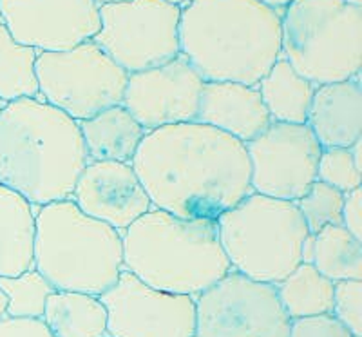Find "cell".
<instances>
[{"label":"cell","mask_w":362,"mask_h":337,"mask_svg":"<svg viewBox=\"0 0 362 337\" xmlns=\"http://www.w3.org/2000/svg\"><path fill=\"white\" fill-rule=\"evenodd\" d=\"M131 165L153 207L177 218L218 219L252 193L243 142L199 122L148 131Z\"/></svg>","instance_id":"obj_1"},{"label":"cell","mask_w":362,"mask_h":337,"mask_svg":"<svg viewBox=\"0 0 362 337\" xmlns=\"http://www.w3.org/2000/svg\"><path fill=\"white\" fill-rule=\"evenodd\" d=\"M87 161L78 122L57 107L18 98L0 111V183L31 205L71 200Z\"/></svg>","instance_id":"obj_2"},{"label":"cell","mask_w":362,"mask_h":337,"mask_svg":"<svg viewBox=\"0 0 362 337\" xmlns=\"http://www.w3.org/2000/svg\"><path fill=\"white\" fill-rule=\"evenodd\" d=\"M180 55L205 82L257 86L281 58V13L259 0H190Z\"/></svg>","instance_id":"obj_3"},{"label":"cell","mask_w":362,"mask_h":337,"mask_svg":"<svg viewBox=\"0 0 362 337\" xmlns=\"http://www.w3.org/2000/svg\"><path fill=\"white\" fill-rule=\"evenodd\" d=\"M124 238V268L161 292L196 297L232 270L218 222L177 218L151 207Z\"/></svg>","instance_id":"obj_4"},{"label":"cell","mask_w":362,"mask_h":337,"mask_svg":"<svg viewBox=\"0 0 362 337\" xmlns=\"http://www.w3.org/2000/svg\"><path fill=\"white\" fill-rule=\"evenodd\" d=\"M33 267L54 290L102 296L124 270V238L73 200L37 207Z\"/></svg>","instance_id":"obj_5"},{"label":"cell","mask_w":362,"mask_h":337,"mask_svg":"<svg viewBox=\"0 0 362 337\" xmlns=\"http://www.w3.org/2000/svg\"><path fill=\"white\" fill-rule=\"evenodd\" d=\"M216 222L230 268L250 280L277 285L305 261L310 232L296 202L250 193Z\"/></svg>","instance_id":"obj_6"},{"label":"cell","mask_w":362,"mask_h":337,"mask_svg":"<svg viewBox=\"0 0 362 337\" xmlns=\"http://www.w3.org/2000/svg\"><path fill=\"white\" fill-rule=\"evenodd\" d=\"M281 58L313 86L361 74L362 6L292 0L281 11Z\"/></svg>","instance_id":"obj_7"},{"label":"cell","mask_w":362,"mask_h":337,"mask_svg":"<svg viewBox=\"0 0 362 337\" xmlns=\"http://www.w3.org/2000/svg\"><path fill=\"white\" fill-rule=\"evenodd\" d=\"M38 100L57 107L76 122L118 105L129 73L93 40L67 51L37 55Z\"/></svg>","instance_id":"obj_8"},{"label":"cell","mask_w":362,"mask_h":337,"mask_svg":"<svg viewBox=\"0 0 362 337\" xmlns=\"http://www.w3.org/2000/svg\"><path fill=\"white\" fill-rule=\"evenodd\" d=\"M181 8L167 0H125L100 6L98 47L124 71L138 73L180 55Z\"/></svg>","instance_id":"obj_9"},{"label":"cell","mask_w":362,"mask_h":337,"mask_svg":"<svg viewBox=\"0 0 362 337\" xmlns=\"http://www.w3.org/2000/svg\"><path fill=\"white\" fill-rule=\"evenodd\" d=\"M194 337H288L290 319L276 285L230 270L194 297Z\"/></svg>","instance_id":"obj_10"},{"label":"cell","mask_w":362,"mask_h":337,"mask_svg":"<svg viewBox=\"0 0 362 337\" xmlns=\"http://www.w3.org/2000/svg\"><path fill=\"white\" fill-rule=\"evenodd\" d=\"M245 147L252 193L297 202L317 180L322 147L306 124L272 122Z\"/></svg>","instance_id":"obj_11"},{"label":"cell","mask_w":362,"mask_h":337,"mask_svg":"<svg viewBox=\"0 0 362 337\" xmlns=\"http://www.w3.org/2000/svg\"><path fill=\"white\" fill-rule=\"evenodd\" d=\"M100 299L107 309L109 337H194L196 333L192 296L161 292L125 268Z\"/></svg>","instance_id":"obj_12"},{"label":"cell","mask_w":362,"mask_h":337,"mask_svg":"<svg viewBox=\"0 0 362 337\" xmlns=\"http://www.w3.org/2000/svg\"><path fill=\"white\" fill-rule=\"evenodd\" d=\"M0 21L15 42L44 51H67L100 31L95 0H0Z\"/></svg>","instance_id":"obj_13"},{"label":"cell","mask_w":362,"mask_h":337,"mask_svg":"<svg viewBox=\"0 0 362 337\" xmlns=\"http://www.w3.org/2000/svg\"><path fill=\"white\" fill-rule=\"evenodd\" d=\"M203 84L198 71L177 55L161 66L129 74L122 105L147 132L196 122Z\"/></svg>","instance_id":"obj_14"},{"label":"cell","mask_w":362,"mask_h":337,"mask_svg":"<svg viewBox=\"0 0 362 337\" xmlns=\"http://www.w3.org/2000/svg\"><path fill=\"white\" fill-rule=\"evenodd\" d=\"M71 200L83 214L115 227L119 234L153 207L134 167L122 161H87Z\"/></svg>","instance_id":"obj_15"},{"label":"cell","mask_w":362,"mask_h":337,"mask_svg":"<svg viewBox=\"0 0 362 337\" xmlns=\"http://www.w3.org/2000/svg\"><path fill=\"white\" fill-rule=\"evenodd\" d=\"M196 122L219 129L247 144L272 124V116L264 107L257 86L205 82Z\"/></svg>","instance_id":"obj_16"},{"label":"cell","mask_w":362,"mask_h":337,"mask_svg":"<svg viewBox=\"0 0 362 337\" xmlns=\"http://www.w3.org/2000/svg\"><path fill=\"white\" fill-rule=\"evenodd\" d=\"M306 125L322 149L351 147L362 135L361 74L348 80L317 86Z\"/></svg>","instance_id":"obj_17"},{"label":"cell","mask_w":362,"mask_h":337,"mask_svg":"<svg viewBox=\"0 0 362 337\" xmlns=\"http://www.w3.org/2000/svg\"><path fill=\"white\" fill-rule=\"evenodd\" d=\"M89 161L131 164L147 131L122 103L78 122Z\"/></svg>","instance_id":"obj_18"},{"label":"cell","mask_w":362,"mask_h":337,"mask_svg":"<svg viewBox=\"0 0 362 337\" xmlns=\"http://www.w3.org/2000/svg\"><path fill=\"white\" fill-rule=\"evenodd\" d=\"M37 205L0 183V278L33 268Z\"/></svg>","instance_id":"obj_19"},{"label":"cell","mask_w":362,"mask_h":337,"mask_svg":"<svg viewBox=\"0 0 362 337\" xmlns=\"http://www.w3.org/2000/svg\"><path fill=\"white\" fill-rule=\"evenodd\" d=\"M42 321L54 337H109L107 309L93 294L54 290Z\"/></svg>","instance_id":"obj_20"},{"label":"cell","mask_w":362,"mask_h":337,"mask_svg":"<svg viewBox=\"0 0 362 337\" xmlns=\"http://www.w3.org/2000/svg\"><path fill=\"white\" fill-rule=\"evenodd\" d=\"M315 87L310 80L300 76L284 58H279L257 84L272 122L286 124H306Z\"/></svg>","instance_id":"obj_21"},{"label":"cell","mask_w":362,"mask_h":337,"mask_svg":"<svg viewBox=\"0 0 362 337\" xmlns=\"http://www.w3.org/2000/svg\"><path fill=\"white\" fill-rule=\"evenodd\" d=\"M305 261L334 283L362 280V241L342 225H326L317 234H310Z\"/></svg>","instance_id":"obj_22"},{"label":"cell","mask_w":362,"mask_h":337,"mask_svg":"<svg viewBox=\"0 0 362 337\" xmlns=\"http://www.w3.org/2000/svg\"><path fill=\"white\" fill-rule=\"evenodd\" d=\"M335 283L303 261L276 285L281 307L290 319L332 314Z\"/></svg>","instance_id":"obj_23"},{"label":"cell","mask_w":362,"mask_h":337,"mask_svg":"<svg viewBox=\"0 0 362 337\" xmlns=\"http://www.w3.org/2000/svg\"><path fill=\"white\" fill-rule=\"evenodd\" d=\"M37 55L33 47L15 42L0 21V100L8 103L18 98H37Z\"/></svg>","instance_id":"obj_24"},{"label":"cell","mask_w":362,"mask_h":337,"mask_svg":"<svg viewBox=\"0 0 362 337\" xmlns=\"http://www.w3.org/2000/svg\"><path fill=\"white\" fill-rule=\"evenodd\" d=\"M0 290L8 297V317L42 319L45 301L54 292L53 285L37 268H29L15 278H0Z\"/></svg>","instance_id":"obj_25"},{"label":"cell","mask_w":362,"mask_h":337,"mask_svg":"<svg viewBox=\"0 0 362 337\" xmlns=\"http://www.w3.org/2000/svg\"><path fill=\"white\" fill-rule=\"evenodd\" d=\"M344 193L315 180L296 202L310 234H317L326 225H342Z\"/></svg>","instance_id":"obj_26"},{"label":"cell","mask_w":362,"mask_h":337,"mask_svg":"<svg viewBox=\"0 0 362 337\" xmlns=\"http://www.w3.org/2000/svg\"><path fill=\"white\" fill-rule=\"evenodd\" d=\"M317 180L335 187L341 193L361 189V168L355 165L350 147L322 149L317 164Z\"/></svg>","instance_id":"obj_27"},{"label":"cell","mask_w":362,"mask_h":337,"mask_svg":"<svg viewBox=\"0 0 362 337\" xmlns=\"http://www.w3.org/2000/svg\"><path fill=\"white\" fill-rule=\"evenodd\" d=\"M332 316L350 330L354 337H362V280L335 283Z\"/></svg>","instance_id":"obj_28"},{"label":"cell","mask_w":362,"mask_h":337,"mask_svg":"<svg viewBox=\"0 0 362 337\" xmlns=\"http://www.w3.org/2000/svg\"><path fill=\"white\" fill-rule=\"evenodd\" d=\"M288 337H354L332 314L292 319Z\"/></svg>","instance_id":"obj_29"},{"label":"cell","mask_w":362,"mask_h":337,"mask_svg":"<svg viewBox=\"0 0 362 337\" xmlns=\"http://www.w3.org/2000/svg\"><path fill=\"white\" fill-rule=\"evenodd\" d=\"M0 337H54L42 319L8 317L0 321Z\"/></svg>","instance_id":"obj_30"},{"label":"cell","mask_w":362,"mask_h":337,"mask_svg":"<svg viewBox=\"0 0 362 337\" xmlns=\"http://www.w3.org/2000/svg\"><path fill=\"white\" fill-rule=\"evenodd\" d=\"M342 227L362 241V190L355 189L344 194Z\"/></svg>","instance_id":"obj_31"},{"label":"cell","mask_w":362,"mask_h":337,"mask_svg":"<svg viewBox=\"0 0 362 337\" xmlns=\"http://www.w3.org/2000/svg\"><path fill=\"white\" fill-rule=\"evenodd\" d=\"M259 2H263V4L270 6V8H274L276 11L281 13L286 6L290 4V2H292V0H259Z\"/></svg>","instance_id":"obj_32"},{"label":"cell","mask_w":362,"mask_h":337,"mask_svg":"<svg viewBox=\"0 0 362 337\" xmlns=\"http://www.w3.org/2000/svg\"><path fill=\"white\" fill-rule=\"evenodd\" d=\"M6 309H8V297L0 290V321L6 317Z\"/></svg>","instance_id":"obj_33"},{"label":"cell","mask_w":362,"mask_h":337,"mask_svg":"<svg viewBox=\"0 0 362 337\" xmlns=\"http://www.w3.org/2000/svg\"><path fill=\"white\" fill-rule=\"evenodd\" d=\"M98 6H105V4H115V2H125V0H95Z\"/></svg>","instance_id":"obj_34"},{"label":"cell","mask_w":362,"mask_h":337,"mask_svg":"<svg viewBox=\"0 0 362 337\" xmlns=\"http://www.w3.org/2000/svg\"><path fill=\"white\" fill-rule=\"evenodd\" d=\"M167 2H170V4H176V6H180V8H183V6L189 4L190 0H167Z\"/></svg>","instance_id":"obj_35"},{"label":"cell","mask_w":362,"mask_h":337,"mask_svg":"<svg viewBox=\"0 0 362 337\" xmlns=\"http://www.w3.org/2000/svg\"><path fill=\"white\" fill-rule=\"evenodd\" d=\"M348 4H354V6H362V0H344Z\"/></svg>","instance_id":"obj_36"},{"label":"cell","mask_w":362,"mask_h":337,"mask_svg":"<svg viewBox=\"0 0 362 337\" xmlns=\"http://www.w3.org/2000/svg\"><path fill=\"white\" fill-rule=\"evenodd\" d=\"M4 105H6L4 100H0V111H2V109H4Z\"/></svg>","instance_id":"obj_37"}]
</instances>
